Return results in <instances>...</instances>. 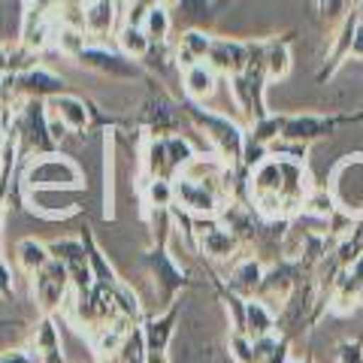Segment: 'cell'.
<instances>
[{"instance_id": "cell-11", "label": "cell", "mask_w": 363, "mask_h": 363, "mask_svg": "<svg viewBox=\"0 0 363 363\" xmlns=\"http://www.w3.org/2000/svg\"><path fill=\"white\" fill-rule=\"evenodd\" d=\"M128 0H85V33L91 40H104L124 25Z\"/></svg>"}, {"instance_id": "cell-21", "label": "cell", "mask_w": 363, "mask_h": 363, "mask_svg": "<svg viewBox=\"0 0 363 363\" xmlns=\"http://www.w3.org/2000/svg\"><path fill=\"white\" fill-rule=\"evenodd\" d=\"M218 91V73L212 70L206 61H200L188 70H182V97L197 100V104H206V100Z\"/></svg>"}, {"instance_id": "cell-7", "label": "cell", "mask_w": 363, "mask_h": 363, "mask_svg": "<svg viewBox=\"0 0 363 363\" xmlns=\"http://www.w3.org/2000/svg\"><path fill=\"white\" fill-rule=\"evenodd\" d=\"M179 312H182V297L176 303H169L167 309L157 315H145L140 324L143 333V345H145V363H169V342L176 336V324H179Z\"/></svg>"}, {"instance_id": "cell-6", "label": "cell", "mask_w": 363, "mask_h": 363, "mask_svg": "<svg viewBox=\"0 0 363 363\" xmlns=\"http://www.w3.org/2000/svg\"><path fill=\"white\" fill-rule=\"evenodd\" d=\"M330 194L339 209L363 218V155H348L330 169Z\"/></svg>"}, {"instance_id": "cell-26", "label": "cell", "mask_w": 363, "mask_h": 363, "mask_svg": "<svg viewBox=\"0 0 363 363\" xmlns=\"http://www.w3.org/2000/svg\"><path fill=\"white\" fill-rule=\"evenodd\" d=\"M109 297H112V306H116V315L124 318V321H130V324H143V297L133 291V285H128V281H118L116 288L109 291Z\"/></svg>"}, {"instance_id": "cell-5", "label": "cell", "mask_w": 363, "mask_h": 363, "mask_svg": "<svg viewBox=\"0 0 363 363\" xmlns=\"http://www.w3.org/2000/svg\"><path fill=\"white\" fill-rule=\"evenodd\" d=\"M76 64H82L85 70H94L100 76H109V79H121V82H136V79H145L149 82V70L140 64L128 58L121 49H109L104 43H88L82 52L73 58Z\"/></svg>"}, {"instance_id": "cell-19", "label": "cell", "mask_w": 363, "mask_h": 363, "mask_svg": "<svg viewBox=\"0 0 363 363\" xmlns=\"http://www.w3.org/2000/svg\"><path fill=\"white\" fill-rule=\"evenodd\" d=\"M49 116H55L70 133H88L91 130V118H88V100L76 97V94H58L49 100Z\"/></svg>"}, {"instance_id": "cell-37", "label": "cell", "mask_w": 363, "mask_h": 363, "mask_svg": "<svg viewBox=\"0 0 363 363\" xmlns=\"http://www.w3.org/2000/svg\"><path fill=\"white\" fill-rule=\"evenodd\" d=\"M0 297L4 300H16V272L6 264V257L0 255Z\"/></svg>"}, {"instance_id": "cell-12", "label": "cell", "mask_w": 363, "mask_h": 363, "mask_svg": "<svg viewBox=\"0 0 363 363\" xmlns=\"http://www.w3.org/2000/svg\"><path fill=\"white\" fill-rule=\"evenodd\" d=\"M206 64L218 76H240L248 67V40H233V37H215L212 49L206 55Z\"/></svg>"}, {"instance_id": "cell-40", "label": "cell", "mask_w": 363, "mask_h": 363, "mask_svg": "<svg viewBox=\"0 0 363 363\" xmlns=\"http://www.w3.org/2000/svg\"><path fill=\"white\" fill-rule=\"evenodd\" d=\"M288 363H315L312 357H300V360H288Z\"/></svg>"}, {"instance_id": "cell-20", "label": "cell", "mask_w": 363, "mask_h": 363, "mask_svg": "<svg viewBox=\"0 0 363 363\" xmlns=\"http://www.w3.org/2000/svg\"><path fill=\"white\" fill-rule=\"evenodd\" d=\"M212 40H215L212 30H200V28L182 30L179 40L173 43L176 45V67H179V70H188V67L206 61V55L212 49Z\"/></svg>"}, {"instance_id": "cell-3", "label": "cell", "mask_w": 363, "mask_h": 363, "mask_svg": "<svg viewBox=\"0 0 363 363\" xmlns=\"http://www.w3.org/2000/svg\"><path fill=\"white\" fill-rule=\"evenodd\" d=\"M140 264L152 272L155 279V288H157V312L167 309L169 303H176L182 297V291L194 285V279H191V272L185 269L176 260V255L169 252V245H161V242H152L145 252L140 255Z\"/></svg>"}, {"instance_id": "cell-41", "label": "cell", "mask_w": 363, "mask_h": 363, "mask_svg": "<svg viewBox=\"0 0 363 363\" xmlns=\"http://www.w3.org/2000/svg\"><path fill=\"white\" fill-rule=\"evenodd\" d=\"M0 188H4V185H0Z\"/></svg>"}, {"instance_id": "cell-17", "label": "cell", "mask_w": 363, "mask_h": 363, "mask_svg": "<svg viewBox=\"0 0 363 363\" xmlns=\"http://www.w3.org/2000/svg\"><path fill=\"white\" fill-rule=\"evenodd\" d=\"M82 245H85V257H88V267H91V276H94V285L97 288H104V291H112L118 285V272H116V267L109 264V257H106V252H104V245L97 242V236H94V230H91V224H85L82 227Z\"/></svg>"}, {"instance_id": "cell-14", "label": "cell", "mask_w": 363, "mask_h": 363, "mask_svg": "<svg viewBox=\"0 0 363 363\" xmlns=\"http://www.w3.org/2000/svg\"><path fill=\"white\" fill-rule=\"evenodd\" d=\"M16 88H18V94L25 97V100H45L49 104L52 97H58L67 91V82H64V76L58 73H52L49 67H33V70L28 73H18L16 76Z\"/></svg>"}, {"instance_id": "cell-35", "label": "cell", "mask_w": 363, "mask_h": 363, "mask_svg": "<svg viewBox=\"0 0 363 363\" xmlns=\"http://www.w3.org/2000/svg\"><path fill=\"white\" fill-rule=\"evenodd\" d=\"M336 363H363V339H342L336 345Z\"/></svg>"}, {"instance_id": "cell-38", "label": "cell", "mask_w": 363, "mask_h": 363, "mask_svg": "<svg viewBox=\"0 0 363 363\" xmlns=\"http://www.w3.org/2000/svg\"><path fill=\"white\" fill-rule=\"evenodd\" d=\"M6 215H9V209H0V242H4V221H6Z\"/></svg>"}, {"instance_id": "cell-24", "label": "cell", "mask_w": 363, "mask_h": 363, "mask_svg": "<svg viewBox=\"0 0 363 363\" xmlns=\"http://www.w3.org/2000/svg\"><path fill=\"white\" fill-rule=\"evenodd\" d=\"M245 333L252 339L272 336L276 333V309L257 297H248L245 300Z\"/></svg>"}, {"instance_id": "cell-16", "label": "cell", "mask_w": 363, "mask_h": 363, "mask_svg": "<svg viewBox=\"0 0 363 363\" xmlns=\"http://www.w3.org/2000/svg\"><path fill=\"white\" fill-rule=\"evenodd\" d=\"M264 272H267V267L260 264L255 255L245 252L242 257L233 260L230 272H227V276H221V279H224V285L230 288L233 294H240V297L248 300V297H255V294H257L260 281H264Z\"/></svg>"}, {"instance_id": "cell-4", "label": "cell", "mask_w": 363, "mask_h": 363, "mask_svg": "<svg viewBox=\"0 0 363 363\" xmlns=\"http://www.w3.org/2000/svg\"><path fill=\"white\" fill-rule=\"evenodd\" d=\"M149 85H152L149 97L140 104L136 116H130L133 128L143 136H173V133H179L182 121H185V116H182V109H179V100L169 97L164 88H157L161 82H155V76L149 79Z\"/></svg>"}, {"instance_id": "cell-27", "label": "cell", "mask_w": 363, "mask_h": 363, "mask_svg": "<svg viewBox=\"0 0 363 363\" xmlns=\"http://www.w3.org/2000/svg\"><path fill=\"white\" fill-rule=\"evenodd\" d=\"M45 245H49L52 260H58V264H64V267H67V272L88 267L82 236H64V240H52V242H45Z\"/></svg>"}, {"instance_id": "cell-1", "label": "cell", "mask_w": 363, "mask_h": 363, "mask_svg": "<svg viewBox=\"0 0 363 363\" xmlns=\"http://www.w3.org/2000/svg\"><path fill=\"white\" fill-rule=\"evenodd\" d=\"M179 109H182V116H185L191 124H197V128L206 133L212 152L218 155L227 167L240 164L242 145H245V128H242V124H236L230 116H227V112L209 109V106L197 104V100H188V97L179 100Z\"/></svg>"}, {"instance_id": "cell-39", "label": "cell", "mask_w": 363, "mask_h": 363, "mask_svg": "<svg viewBox=\"0 0 363 363\" xmlns=\"http://www.w3.org/2000/svg\"><path fill=\"white\" fill-rule=\"evenodd\" d=\"M157 4H161V6H167V9H176V4H179V0H157Z\"/></svg>"}, {"instance_id": "cell-9", "label": "cell", "mask_w": 363, "mask_h": 363, "mask_svg": "<svg viewBox=\"0 0 363 363\" xmlns=\"http://www.w3.org/2000/svg\"><path fill=\"white\" fill-rule=\"evenodd\" d=\"M197 255L209 257V260H218V264H224V260L233 264L236 257L245 255V248L230 230H227V227H221L215 218H197Z\"/></svg>"}, {"instance_id": "cell-13", "label": "cell", "mask_w": 363, "mask_h": 363, "mask_svg": "<svg viewBox=\"0 0 363 363\" xmlns=\"http://www.w3.org/2000/svg\"><path fill=\"white\" fill-rule=\"evenodd\" d=\"M360 28V13L357 9H351V13L339 21V28L333 33V40H330V52H327V61L324 67L318 70V85H324L327 79H333L336 70L348 61V49H351V40H354V33Z\"/></svg>"}, {"instance_id": "cell-36", "label": "cell", "mask_w": 363, "mask_h": 363, "mask_svg": "<svg viewBox=\"0 0 363 363\" xmlns=\"http://www.w3.org/2000/svg\"><path fill=\"white\" fill-rule=\"evenodd\" d=\"M0 363H43V357L33 351V345H21L0 351Z\"/></svg>"}, {"instance_id": "cell-30", "label": "cell", "mask_w": 363, "mask_h": 363, "mask_svg": "<svg viewBox=\"0 0 363 363\" xmlns=\"http://www.w3.org/2000/svg\"><path fill=\"white\" fill-rule=\"evenodd\" d=\"M285 116H288V112H269V116H264V118H257V121L248 124L245 136L269 149V145L281 136V128H285Z\"/></svg>"}, {"instance_id": "cell-15", "label": "cell", "mask_w": 363, "mask_h": 363, "mask_svg": "<svg viewBox=\"0 0 363 363\" xmlns=\"http://www.w3.org/2000/svg\"><path fill=\"white\" fill-rule=\"evenodd\" d=\"M230 4H233V0H179V4H176L179 16L173 18V25L179 21L182 30H188V28L209 30Z\"/></svg>"}, {"instance_id": "cell-29", "label": "cell", "mask_w": 363, "mask_h": 363, "mask_svg": "<svg viewBox=\"0 0 363 363\" xmlns=\"http://www.w3.org/2000/svg\"><path fill=\"white\" fill-rule=\"evenodd\" d=\"M116 40H118V49L140 64L145 58V52L152 49V40H149V33L143 30V25H121L116 30Z\"/></svg>"}, {"instance_id": "cell-32", "label": "cell", "mask_w": 363, "mask_h": 363, "mask_svg": "<svg viewBox=\"0 0 363 363\" xmlns=\"http://www.w3.org/2000/svg\"><path fill=\"white\" fill-rule=\"evenodd\" d=\"M227 354H230L233 363H257L255 339L242 330H230V336H227Z\"/></svg>"}, {"instance_id": "cell-25", "label": "cell", "mask_w": 363, "mask_h": 363, "mask_svg": "<svg viewBox=\"0 0 363 363\" xmlns=\"http://www.w3.org/2000/svg\"><path fill=\"white\" fill-rule=\"evenodd\" d=\"M52 255H49V245L40 242V240H33V236H25V240H18L16 242V264L18 269L25 272V276H37V272L49 264Z\"/></svg>"}, {"instance_id": "cell-10", "label": "cell", "mask_w": 363, "mask_h": 363, "mask_svg": "<svg viewBox=\"0 0 363 363\" xmlns=\"http://www.w3.org/2000/svg\"><path fill=\"white\" fill-rule=\"evenodd\" d=\"M173 191H176V206H182L191 215H197V218H215L224 206V197L215 188L182 176V173L173 179Z\"/></svg>"}, {"instance_id": "cell-18", "label": "cell", "mask_w": 363, "mask_h": 363, "mask_svg": "<svg viewBox=\"0 0 363 363\" xmlns=\"http://www.w3.org/2000/svg\"><path fill=\"white\" fill-rule=\"evenodd\" d=\"M33 351L43 357V363H67L64 360V345H61V330L55 315H40L30 333Z\"/></svg>"}, {"instance_id": "cell-23", "label": "cell", "mask_w": 363, "mask_h": 363, "mask_svg": "<svg viewBox=\"0 0 363 363\" xmlns=\"http://www.w3.org/2000/svg\"><path fill=\"white\" fill-rule=\"evenodd\" d=\"M291 33H281V37H269L264 40V70L267 79L276 82V79H285L291 73Z\"/></svg>"}, {"instance_id": "cell-2", "label": "cell", "mask_w": 363, "mask_h": 363, "mask_svg": "<svg viewBox=\"0 0 363 363\" xmlns=\"http://www.w3.org/2000/svg\"><path fill=\"white\" fill-rule=\"evenodd\" d=\"M18 179L25 194H37V191H82L85 173L70 155L52 152L30 157L25 167H18Z\"/></svg>"}, {"instance_id": "cell-31", "label": "cell", "mask_w": 363, "mask_h": 363, "mask_svg": "<svg viewBox=\"0 0 363 363\" xmlns=\"http://www.w3.org/2000/svg\"><path fill=\"white\" fill-rule=\"evenodd\" d=\"M173 28H176L173 25V9H167L161 4H155L143 18V30L149 33L152 43H167L169 33H173Z\"/></svg>"}, {"instance_id": "cell-34", "label": "cell", "mask_w": 363, "mask_h": 363, "mask_svg": "<svg viewBox=\"0 0 363 363\" xmlns=\"http://www.w3.org/2000/svg\"><path fill=\"white\" fill-rule=\"evenodd\" d=\"M315 4V13L327 25H339L345 16H348V0H312Z\"/></svg>"}, {"instance_id": "cell-22", "label": "cell", "mask_w": 363, "mask_h": 363, "mask_svg": "<svg viewBox=\"0 0 363 363\" xmlns=\"http://www.w3.org/2000/svg\"><path fill=\"white\" fill-rule=\"evenodd\" d=\"M136 194H140L143 209H169L176 203L173 179H149L136 173Z\"/></svg>"}, {"instance_id": "cell-8", "label": "cell", "mask_w": 363, "mask_h": 363, "mask_svg": "<svg viewBox=\"0 0 363 363\" xmlns=\"http://www.w3.org/2000/svg\"><path fill=\"white\" fill-rule=\"evenodd\" d=\"M30 297L37 303L40 315H58L64 300L70 297V272L58 260H49L37 276H30Z\"/></svg>"}, {"instance_id": "cell-28", "label": "cell", "mask_w": 363, "mask_h": 363, "mask_svg": "<svg viewBox=\"0 0 363 363\" xmlns=\"http://www.w3.org/2000/svg\"><path fill=\"white\" fill-rule=\"evenodd\" d=\"M336 209H339V206H336V200H333V194H330V188H315V185H312V191H309V194H306V200H303L300 218H306V221H321V224H324Z\"/></svg>"}, {"instance_id": "cell-33", "label": "cell", "mask_w": 363, "mask_h": 363, "mask_svg": "<svg viewBox=\"0 0 363 363\" xmlns=\"http://www.w3.org/2000/svg\"><path fill=\"white\" fill-rule=\"evenodd\" d=\"M269 155H276V157H288V161H297V164H306L309 161V145H303V143H294V140H279L269 145Z\"/></svg>"}]
</instances>
